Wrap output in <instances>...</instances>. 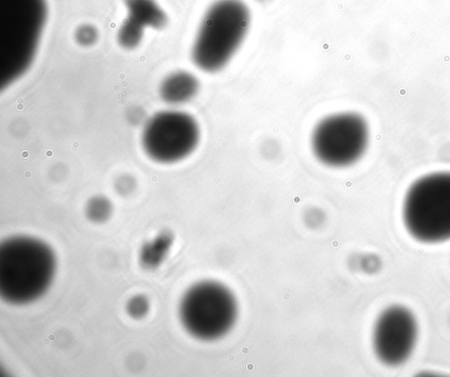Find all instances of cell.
<instances>
[{
  "mask_svg": "<svg viewBox=\"0 0 450 377\" xmlns=\"http://www.w3.org/2000/svg\"><path fill=\"white\" fill-rule=\"evenodd\" d=\"M149 301L143 295H137L128 303L127 311L134 318H142L149 311Z\"/></svg>",
  "mask_w": 450,
  "mask_h": 377,
  "instance_id": "obj_13",
  "label": "cell"
},
{
  "mask_svg": "<svg viewBox=\"0 0 450 377\" xmlns=\"http://www.w3.org/2000/svg\"><path fill=\"white\" fill-rule=\"evenodd\" d=\"M56 272L54 250L38 238L14 236L0 244V295L8 304L36 301L48 291Z\"/></svg>",
  "mask_w": 450,
  "mask_h": 377,
  "instance_id": "obj_1",
  "label": "cell"
},
{
  "mask_svg": "<svg viewBox=\"0 0 450 377\" xmlns=\"http://www.w3.org/2000/svg\"><path fill=\"white\" fill-rule=\"evenodd\" d=\"M200 82L192 73L179 70L163 80L159 92L167 104L180 106L191 102L198 94Z\"/></svg>",
  "mask_w": 450,
  "mask_h": 377,
  "instance_id": "obj_9",
  "label": "cell"
},
{
  "mask_svg": "<svg viewBox=\"0 0 450 377\" xmlns=\"http://www.w3.org/2000/svg\"><path fill=\"white\" fill-rule=\"evenodd\" d=\"M144 28L128 17L118 31V42L126 49H134L139 46L143 38Z\"/></svg>",
  "mask_w": 450,
  "mask_h": 377,
  "instance_id": "obj_11",
  "label": "cell"
},
{
  "mask_svg": "<svg viewBox=\"0 0 450 377\" xmlns=\"http://www.w3.org/2000/svg\"><path fill=\"white\" fill-rule=\"evenodd\" d=\"M45 0H0V87L22 76L38 48Z\"/></svg>",
  "mask_w": 450,
  "mask_h": 377,
  "instance_id": "obj_2",
  "label": "cell"
},
{
  "mask_svg": "<svg viewBox=\"0 0 450 377\" xmlns=\"http://www.w3.org/2000/svg\"><path fill=\"white\" fill-rule=\"evenodd\" d=\"M97 35L98 34L96 29H93L92 26L84 25L77 30L76 39L80 44L87 46L92 44L96 41Z\"/></svg>",
  "mask_w": 450,
  "mask_h": 377,
  "instance_id": "obj_14",
  "label": "cell"
},
{
  "mask_svg": "<svg viewBox=\"0 0 450 377\" xmlns=\"http://www.w3.org/2000/svg\"><path fill=\"white\" fill-rule=\"evenodd\" d=\"M249 7L242 0H217L203 16L191 57L205 72H217L232 60L247 35Z\"/></svg>",
  "mask_w": 450,
  "mask_h": 377,
  "instance_id": "obj_3",
  "label": "cell"
},
{
  "mask_svg": "<svg viewBox=\"0 0 450 377\" xmlns=\"http://www.w3.org/2000/svg\"><path fill=\"white\" fill-rule=\"evenodd\" d=\"M129 18L143 28L162 29L165 28L168 18L164 10L155 0H124Z\"/></svg>",
  "mask_w": 450,
  "mask_h": 377,
  "instance_id": "obj_10",
  "label": "cell"
},
{
  "mask_svg": "<svg viewBox=\"0 0 450 377\" xmlns=\"http://www.w3.org/2000/svg\"><path fill=\"white\" fill-rule=\"evenodd\" d=\"M113 207L106 197L96 196L89 200L86 206V216L92 222H103L111 216Z\"/></svg>",
  "mask_w": 450,
  "mask_h": 377,
  "instance_id": "obj_12",
  "label": "cell"
},
{
  "mask_svg": "<svg viewBox=\"0 0 450 377\" xmlns=\"http://www.w3.org/2000/svg\"><path fill=\"white\" fill-rule=\"evenodd\" d=\"M305 222L311 228L319 227L324 221V215L320 209H311L308 210L305 216Z\"/></svg>",
  "mask_w": 450,
  "mask_h": 377,
  "instance_id": "obj_15",
  "label": "cell"
},
{
  "mask_svg": "<svg viewBox=\"0 0 450 377\" xmlns=\"http://www.w3.org/2000/svg\"><path fill=\"white\" fill-rule=\"evenodd\" d=\"M234 294L220 282L203 281L191 286L181 298L179 316L194 339L214 341L224 337L238 318Z\"/></svg>",
  "mask_w": 450,
  "mask_h": 377,
  "instance_id": "obj_5",
  "label": "cell"
},
{
  "mask_svg": "<svg viewBox=\"0 0 450 377\" xmlns=\"http://www.w3.org/2000/svg\"><path fill=\"white\" fill-rule=\"evenodd\" d=\"M406 231L415 240L437 244L450 239V171L427 174L406 193L402 209Z\"/></svg>",
  "mask_w": 450,
  "mask_h": 377,
  "instance_id": "obj_4",
  "label": "cell"
},
{
  "mask_svg": "<svg viewBox=\"0 0 450 377\" xmlns=\"http://www.w3.org/2000/svg\"><path fill=\"white\" fill-rule=\"evenodd\" d=\"M418 323L406 308L395 305L380 314L373 329V348L378 360L396 367L406 362L415 348Z\"/></svg>",
  "mask_w": 450,
  "mask_h": 377,
  "instance_id": "obj_8",
  "label": "cell"
},
{
  "mask_svg": "<svg viewBox=\"0 0 450 377\" xmlns=\"http://www.w3.org/2000/svg\"><path fill=\"white\" fill-rule=\"evenodd\" d=\"M369 143V127L362 115L354 112L332 114L318 122L311 135V148L323 165L343 168L364 155Z\"/></svg>",
  "mask_w": 450,
  "mask_h": 377,
  "instance_id": "obj_6",
  "label": "cell"
},
{
  "mask_svg": "<svg viewBox=\"0 0 450 377\" xmlns=\"http://www.w3.org/2000/svg\"><path fill=\"white\" fill-rule=\"evenodd\" d=\"M201 130L194 118L179 110H166L147 120L142 132V147L147 157L163 165L188 158L199 144Z\"/></svg>",
  "mask_w": 450,
  "mask_h": 377,
  "instance_id": "obj_7",
  "label": "cell"
}]
</instances>
